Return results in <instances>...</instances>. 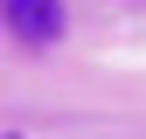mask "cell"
<instances>
[{"mask_svg": "<svg viewBox=\"0 0 146 139\" xmlns=\"http://www.w3.org/2000/svg\"><path fill=\"white\" fill-rule=\"evenodd\" d=\"M7 28L35 49H56L63 42V0H7Z\"/></svg>", "mask_w": 146, "mask_h": 139, "instance_id": "1", "label": "cell"}]
</instances>
